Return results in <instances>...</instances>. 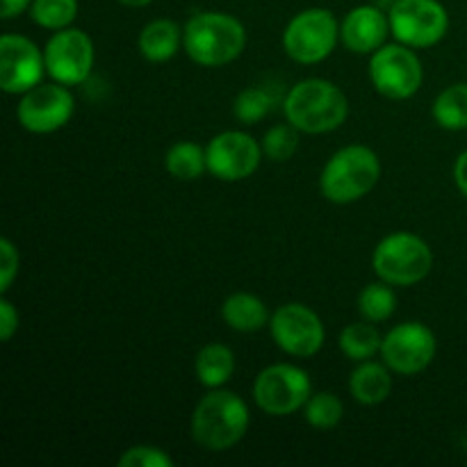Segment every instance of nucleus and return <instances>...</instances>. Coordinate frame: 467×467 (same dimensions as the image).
<instances>
[{
    "label": "nucleus",
    "mask_w": 467,
    "mask_h": 467,
    "mask_svg": "<svg viewBox=\"0 0 467 467\" xmlns=\"http://www.w3.org/2000/svg\"><path fill=\"white\" fill-rule=\"evenodd\" d=\"M285 119L290 126L299 132L308 135H324L342 123L349 117V100L345 91L333 82L322 80V78H308L301 80L285 96Z\"/></svg>",
    "instance_id": "f257e3e1"
},
{
    "label": "nucleus",
    "mask_w": 467,
    "mask_h": 467,
    "mask_svg": "<svg viewBox=\"0 0 467 467\" xmlns=\"http://www.w3.org/2000/svg\"><path fill=\"white\" fill-rule=\"evenodd\" d=\"M244 46V26L231 14L199 12L182 30V48L199 67L214 68L235 62Z\"/></svg>",
    "instance_id": "f03ea898"
},
{
    "label": "nucleus",
    "mask_w": 467,
    "mask_h": 467,
    "mask_svg": "<svg viewBox=\"0 0 467 467\" xmlns=\"http://www.w3.org/2000/svg\"><path fill=\"white\" fill-rule=\"evenodd\" d=\"M249 431V409L235 392L219 390L203 397L192 413V438L208 451H226Z\"/></svg>",
    "instance_id": "7ed1b4c3"
},
{
    "label": "nucleus",
    "mask_w": 467,
    "mask_h": 467,
    "mask_svg": "<svg viewBox=\"0 0 467 467\" xmlns=\"http://www.w3.org/2000/svg\"><path fill=\"white\" fill-rule=\"evenodd\" d=\"M381 178L379 155L368 146H345L322 169L319 190L331 203L345 205L363 199Z\"/></svg>",
    "instance_id": "20e7f679"
},
{
    "label": "nucleus",
    "mask_w": 467,
    "mask_h": 467,
    "mask_svg": "<svg viewBox=\"0 0 467 467\" xmlns=\"http://www.w3.org/2000/svg\"><path fill=\"white\" fill-rule=\"evenodd\" d=\"M372 267L381 281L409 287L429 276L433 267V254L422 237L413 233H392L383 237L374 249Z\"/></svg>",
    "instance_id": "39448f33"
},
{
    "label": "nucleus",
    "mask_w": 467,
    "mask_h": 467,
    "mask_svg": "<svg viewBox=\"0 0 467 467\" xmlns=\"http://www.w3.org/2000/svg\"><path fill=\"white\" fill-rule=\"evenodd\" d=\"M340 26L328 9L310 7L296 14L283 32L287 57L299 64L324 62L336 50Z\"/></svg>",
    "instance_id": "423d86ee"
},
{
    "label": "nucleus",
    "mask_w": 467,
    "mask_h": 467,
    "mask_svg": "<svg viewBox=\"0 0 467 467\" xmlns=\"http://www.w3.org/2000/svg\"><path fill=\"white\" fill-rule=\"evenodd\" d=\"M310 377L290 363L269 365L255 377L254 397L263 413L274 418H287L306 406L313 395Z\"/></svg>",
    "instance_id": "0eeeda50"
},
{
    "label": "nucleus",
    "mask_w": 467,
    "mask_h": 467,
    "mask_svg": "<svg viewBox=\"0 0 467 467\" xmlns=\"http://www.w3.org/2000/svg\"><path fill=\"white\" fill-rule=\"evenodd\" d=\"M390 32L410 48H431L450 30V14L438 0H395Z\"/></svg>",
    "instance_id": "6e6552de"
},
{
    "label": "nucleus",
    "mask_w": 467,
    "mask_h": 467,
    "mask_svg": "<svg viewBox=\"0 0 467 467\" xmlns=\"http://www.w3.org/2000/svg\"><path fill=\"white\" fill-rule=\"evenodd\" d=\"M369 78L374 89L390 100H406L422 87L424 68L410 46H381L369 59Z\"/></svg>",
    "instance_id": "1a4fd4ad"
},
{
    "label": "nucleus",
    "mask_w": 467,
    "mask_h": 467,
    "mask_svg": "<svg viewBox=\"0 0 467 467\" xmlns=\"http://www.w3.org/2000/svg\"><path fill=\"white\" fill-rule=\"evenodd\" d=\"M438 340L429 327L420 322H406L392 328L381 345V358L392 372L413 377L433 363Z\"/></svg>",
    "instance_id": "9d476101"
},
{
    "label": "nucleus",
    "mask_w": 467,
    "mask_h": 467,
    "mask_svg": "<svg viewBox=\"0 0 467 467\" xmlns=\"http://www.w3.org/2000/svg\"><path fill=\"white\" fill-rule=\"evenodd\" d=\"M46 73L59 85H80L94 68V44L89 35L76 27L57 30L44 50Z\"/></svg>",
    "instance_id": "9b49d317"
},
{
    "label": "nucleus",
    "mask_w": 467,
    "mask_h": 467,
    "mask_svg": "<svg viewBox=\"0 0 467 467\" xmlns=\"http://www.w3.org/2000/svg\"><path fill=\"white\" fill-rule=\"evenodd\" d=\"M274 342L295 358H310L324 345V324L304 304H283L269 319Z\"/></svg>",
    "instance_id": "f8f14e48"
},
{
    "label": "nucleus",
    "mask_w": 467,
    "mask_h": 467,
    "mask_svg": "<svg viewBox=\"0 0 467 467\" xmlns=\"http://www.w3.org/2000/svg\"><path fill=\"white\" fill-rule=\"evenodd\" d=\"M73 96L67 85H36L21 96V103L16 108L18 123L27 132L35 135H48L67 126L73 117Z\"/></svg>",
    "instance_id": "ddd939ff"
},
{
    "label": "nucleus",
    "mask_w": 467,
    "mask_h": 467,
    "mask_svg": "<svg viewBox=\"0 0 467 467\" xmlns=\"http://www.w3.org/2000/svg\"><path fill=\"white\" fill-rule=\"evenodd\" d=\"M263 146L240 130H226L213 137L205 149L208 171L223 182L246 181L254 176L263 162Z\"/></svg>",
    "instance_id": "4468645a"
},
{
    "label": "nucleus",
    "mask_w": 467,
    "mask_h": 467,
    "mask_svg": "<svg viewBox=\"0 0 467 467\" xmlns=\"http://www.w3.org/2000/svg\"><path fill=\"white\" fill-rule=\"evenodd\" d=\"M44 73V55L27 36L5 35L0 39V87L5 94H26L39 85Z\"/></svg>",
    "instance_id": "2eb2a0df"
},
{
    "label": "nucleus",
    "mask_w": 467,
    "mask_h": 467,
    "mask_svg": "<svg viewBox=\"0 0 467 467\" xmlns=\"http://www.w3.org/2000/svg\"><path fill=\"white\" fill-rule=\"evenodd\" d=\"M390 32V18L374 5H360L345 16L340 26V39L351 53L372 55L386 44Z\"/></svg>",
    "instance_id": "dca6fc26"
},
{
    "label": "nucleus",
    "mask_w": 467,
    "mask_h": 467,
    "mask_svg": "<svg viewBox=\"0 0 467 467\" xmlns=\"http://www.w3.org/2000/svg\"><path fill=\"white\" fill-rule=\"evenodd\" d=\"M182 30L171 18H155L140 32L137 48L149 62H169L181 50Z\"/></svg>",
    "instance_id": "f3484780"
},
{
    "label": "nucleus",
    "mask_w": 467,
    "mask_h": 467,
    "mask_svg": "<svg viewBox=\"0 0 467 467\" xmlns=\"http://www.w3.org/2000/svg\"><path fill=\"white\" fill-rule=\"evenodd\" d=\"M386 363L365 360L354 369L349 379V390L354 400L363 406H379L390 397L392 377Z\"/></svg>",
    "instance_id": "a211bd4d"
},
{
    "label": "nucleus",
    "mask_w": 467,
    "mask_h": 467,
    "mask_svg": "<svg viewBox=\"0 0 467 467\" xmlns=\"http://www.w3.org/2000/svg\"><path fill=\"white\" fill-rule=\"evenodd\" d=\"M222 317L233 331L254 333L269 324V310L255 295L249 292H235L228 296L222 306Z\"/></svg>",
    "instance_id": "6ab92c4d"
},
{
    "label": "nucleus",
    "mask_w": 467,
    "mask_h": 467,
    "mask_svg": "<svg viewBox=\"0 0 467 467\" xmlns=\"http://www.w3.org/2000/svg\"><path fill=\"white\" fill-rule=\"evenodd\" d=\"M194 372L201 386L210 388V390L222 388L223 383L231 381L233 374H235V354H233L226 345H219V342L205 345L203 349L196 354Z\"/></svg>",
    "instance_id": "aec40b11"
},
{
    "label": "nucleus",
    "mask_w": 467,
    "mask_h": 467,
    "mask_svg": "<svg viewBox=\"0 0 467 467\" xmlns=\"http://www.w3.org/2000/svg\"><path fill=\"white\" fill-rule=\"evenodd\" d=\"M340 351L347 358L356 360V363H365V360H372L374 356L381 354L383 337L377 331L374 322H354L347 328H342L340 333Z\"/></svg>",
    "instance_id": "412c9836"
},
{
    "label": "nucleus",
    "mask_w": 467,
    "mask_h": 467,
    "mask_svg": "<svg viewBox=\"0 0 467 467\" xmlns=\"http://www.w3.org/2000/svg\"><path fill=\"white\" fill-rule=\"evenodd\" d=\"M164 167H167L169 176H173L176 181H196L203 176V171H208L205 149H201L194 141H178L169 149Z\"/></svg>",
    "instance_id": "4be33fe9"
},
{
    "label": "nucleus",
    "mask_w": 467,
    "mask_h": 467,
    "mask_svg": "<svg viewBox=\"0 0 467 467\" xmlns=\"http://www.w3.org/2000/svg\"><path fill=\"white\" fill-rule=\"evenodd\" d=\"M433 119L445 130H465L467 128V85H451L433 100Z\"/></svg>",
    "instance_id": "5701e85b"
},
{
    "label": "nucleus",
    "mask_w": 467,
    "mask_h": 467,
    "mask_svg": "<svg viewBox=\"0 0 467 467\" xmlns=\"http://www.w3.org/2000/svg\"><path fill=\"white\" fill-rule=\"evenodd\" d=\"M397 310V296L392 292L390 283H369L360 290L358 295V313L360 317L368 322H386L395 315Z\"/></svg>",
    "instance_id": "b1692460"
},
{
    "label": "nucleus",
    "mask_w": 467,
    "mask_h": 467,
    "mask_svg": "<svg viewBox=\"0 0 467 467\" xmlns=\"http://www.w3.org/2000/svg\"><path fill=\"white\" fill-rule=\"evenodd\" d=\"M78 16V0H32L30 18L44 30H64L71 27Z\"/></svg>",
    "instance_id": "393cba45"
},
{
    "label": "nucleus",
    "mask_w": 467,
    "mask_h": 467,
    "mask_svg": "<svg viewBox=\"0 0 467 467\" xmlns=\"http://www.w3.org/2000/svg\"><path fill=\"white\" fill-rule=\"evenodd\" d=\"M304 415L310 427L319 429V431H328V429H336L342 422L345 406H342L340 397H336L333 392H317V395H310V400L306 401Z\"/></svg>",
    "instance_id": "a878e982"
},
{
    "label": "nucleus",
    "mask_w": 467,
    "mask_h": 467,
    "mask_svg": "<svg viewBox=\"0 0 467 467\" xmlns=\"http://www.w3.org/2000/svg\"><path fill=\"white\" fill-rule=\"evenodd\" d=\"M274 108V99L267 89L263 87H249L242 94H237L235 105H233V112L246 126H254V123L263 121Z\"/></svg>",
    "instance_id": "bb28decb"
},
{
    "label": "nucleus",
    "mask_w": 467,
    "mask_h": 467,
    "mask_svg": "<svg viewBox=\"0 0 467 467\" xmlns=\"http://www.w3.org/2000/svg\"><path fill=\"white\" fill-rule=\"evenodd\" d=\"M263 153L265 158L274 160V162H287L292 155L299 149V130L295 126H274L263 137Z\"/></svg>",
    "instance_id": "cd10ccee"
},
{
    "label": "nucleus",
    "mask_w": 467,
    "mask_h": 467,
    "mask_svg": "<svg viewBox=\"0 0 467 467\" xmlns=\"http://www.w3.org/2000/svg\"><path fill=\"white\" fill-rule=\"evenodd\" d=\"M119 467H173V459L160 447L135 445L119 456Z\"/></svg>",
    "instance_id": "c85d7f7f"
},
{
    "label": "nucleus",
    "mask_w": 467,
    "mask_h": 467,
    "mask_svg": "<svg viewBox=\"0 0 467 467\" xmlns=\"http://www.w3.org/2000/svg\"><path fill=\"white\" fill-rule=\"evenodd\" d=\"M18 274V249L12 240H0V292H7L12 287L14 278Z\"/></svg>",
    "instance_id": "c756f323"
},
{
    "label": "nucleus",
    "mask_w": 467,
    "mask_h": 467,
    "mask_svg": "<svg viewBox=\"0 0 467 467\" xmlns=\"http://www.w3.org/2000/svg\"><path fill=\"white\" fill-rule=\"evenodd\" d=\"M16 331H18V310L14 308L12 301L0 299V340L9 342Z\"/></svg>",
    "instance_id": "7c9ffc66"
},
{
    "label": "nucleus",
    "mask_w": 467,
    "mask_h": 467,
    "mask_svg": "<svg viewBox=\"0 0 467 467\" xmlns=\"http://www.w3.org/2000/svg\"><path fill=\"white\" fill-rule=\"evenodd\" d=\"M32 0H3V7H0V16L5 18V21H9V18L18 16V14H23L26 9H30Z\"/></svg>",
    "instance_id": "2f4dec72"
},
{
    "label": "nucleus",
    "mask_w": 467,
    "mask_h": 467,
    "mask_svg": "<svg viewBox=\"0 0 467 467\" xmlns=\"http://www.w3.org/2000/svg\"><path fill=\"white\" fill-rule=\"evenodd\" d=\"M454 181H456V187L461 190V194L467 199V150H463V153L459 155V160H456Z\"/></svg>",
    "instance_id": "473e14b6"
},
{
    "label": "nucleus",
    "mask_w": 467,
    "mask_h": 467,
    "mask_svg": "<svg viewBox=\"0 0 467 467\" xmlns=\"http://www.w3.org/2000/svg\"><path fill=\"white\" fill-rule=\"evenodd\" d=\"M117 3L126 5V7H146V5H150L153 0H117Z\"/></svg>",
    "instance_id": "72a5a7b5"
}]
</instances>
